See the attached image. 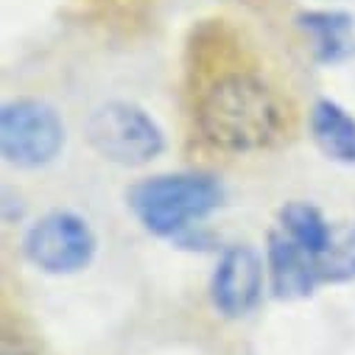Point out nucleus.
Masks as SVG:
<instances>
[{
    "mask_svg": "<svg viewBox=\"0 0 355 355\" xmlns=\"http://www.w3.org/2000/svg\"><path fill=\"white\" fill-rule=\"evenodd\" d=\"M202 137L227 154H252L275 146L286 112L269 84L254 76H224L202 96L196 110Z\"/></svg>",
    "mask_w": 355,
    "mask_h": 355,
    "instance_id": "f257e3e1",
    "label": "nucleus"
},
{
    "mask_svg": "<svg viewBox=\"0 0 355 355\" xmlns=\"http://www.w3.org/2000/svg\"><path fill=\"white\" fill-rule=\"evenodd\" d=\"M224 202V188L213 173L176 171L154 173L126 191V205L135 218L157 238L185 241Z\"/></svg>",
    "mask_w": 355,
    "mask_h": 355,
    "instance_id": "f03ea898",
    "label": "nucleus"
},
{
    "mask_svg": "<svg viewBox=\"0 0 355 355\" xmlns=\"http://www.w3.org/2000/svg\"><path fill=\"white\" fill-rule=\"evenodd\" d=\"M84 137L101 159L123 168L148 165L165 151L162 126L132 101H107L96 107L84 123Z\"/></svg>",
    "mask_w": 355,
    "mask_h": 355,
    "instance_id": "7ed1b4c3",
    "label": "nucleus"
},
{
    "mask_svg": "<svg viewBox=\"0 0 355 355\" xmlns=\"http://www.w3.org/2000/svg\"><path fill=\"white\" fill-rule=\"evenodd\" d=\"M67 140L62 115L40 98H15L0 110V154L15 168L51 165Z\"/></svg>",
    "mask_w": 355,
    "mask_h": 355,
    "instance_id": "20e7f679",
    "label": "nucleus"
},
{
    "mask_svg": "<svg viewBox=\"0 0 355 355\" xmlns=\"http://www.w3.org/2000/svg\"><path fill=\"white\" fill-rule=\"evenodd\" d=\"M98 252V238L90 221L70 210H51L37 218L26 238L23 254L34 269L56 277L78 275L93 263Z\"/></svg>",
    "mask_w": 355,
    "mask_h": 355,
    "instance_id": "39448f33",
    "label": "nucleus"
},
{
    "mask_svg": "<svg viewBox=\"0 0 355 355\" xmlns=\"http://www.w3.org/2000/svg\"><path fill=\"white\" fill-rule=\"evenodd\" d=\"M266 283H269L266 254H260L249 243L227 246L210 280L213 308L227 319H241L257 308Z\"/></svg>",
    "mask_w": 355,
    "mask_h": 355,
    "instance_id": "423d86ee",
    "label": "nucleus"
},
{
    "mask_svg": "<svg viewBox=\"0 0 355 355\" xmlns=\"http://www.w3.org/2000/svg\"><path fill=\"white\" fill-rule=\"evenodd\" d=\"M266 272L269 288L277 300H305L322 286L316 257L291 241L280 227L266 235Z\"/></svg>",
    "mask_w": 355,
    "mask_h": 355,
    "instance_id": "0eeeda50",
    "label": "nucleus"
},
{
    "mask_svg": "<svg viewBox=\"0 0 355 355\" xmlns=\"http://www.w3.org/2000/svg\"><path fill=\"white\" fill-rule=\"evenodd\" d=\"M319 64H341L355 53V17L336 9H313L297 17Z\"/></svg>",
    "mask_w": 355,
    "mask_h": 355,
    "instance_id": "6e6552de",
    "label": "nucleus"
},
{
    "mask_svg": "<svg viewBox=\"0 0 355 355\" xmlns=\"http://www.w3.org/2000/svg\"><path fill=\"white\" fill-rule=\"evenodd\" d=\"M308 129L316 148L338 165H355V115L333 98H319L311 107Z\"/></svg>",
    "mask_w": 355,
    "mask_h": 355,
    "instance_id": "1a4fd4ad",
    "label": "nucleus"
},
{
    "mask_svg": "<svg viewBox=\"0 0 355 355\" xmlns=\"http://www.w3.org/2000/svg\"><path fill=\"white\" fill-rule=\"evenodd\" d=\"M277 227L313 257H319L330 246L336 232V224L327 221L324 213L311 202H286L277 213Z\"/></svg>",
    "mask_w": 355,
    "mask_h": 355,
    "instance_id": "9d476101",
    "label": "nucleus"
},
{
    "mask_svg": "<svg viewBox=\"0 0 355 355\" xmlns=\"http://www.w3.org/2000/svg\"><path fill=\"white\" fill-rule=\"evenodd\" d=\"M322 286H341L355 280V224H336L330 246L316 257Z\"/></svg>",
    "mask_w": 355,
    "mask_h": 355,
    "instance_id": "9b49d317",
    "label": "nucleus"
}]
</instances>
